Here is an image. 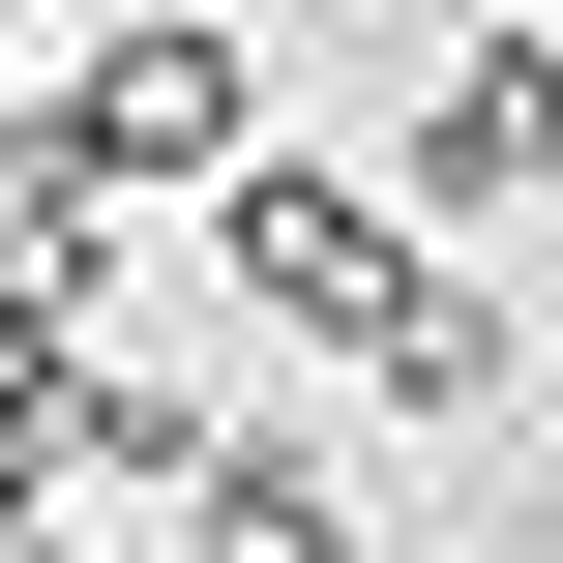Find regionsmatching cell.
<instances>
[{
  "mask_svg": "<svg viewBox=\"0 0 563 563\" xmlns=\"http://www.w3.org/2000/svg\"><path fill=\"white\" fill-rule=\"evenodd\" d=\"M238 148H267V30L238 0H119V30H59V89H0V178H89V208H178Z\"/></svg>",
  "mask_w": 563,
  "mask_h": 563,
  "instance_id": "6da1fadb",
  "label": "cell"
},
{
  "mask_svg": "<svg viewBox=\"0 0 563 563\" xmlns=\"http://www.w3.org/2000/svg\"><path fill=\"white\" fill-rule=\"evenodd\" d=\"M178 208H208V297H238L267 356H356V327L416 297V208L327 178V148H238V178H178Z\"/></svg>",
  "mask_w": 563,
  "mask_h": 563,
  "instance_id": "7a4b0ae2",
  "label": "cell"
},
{
  "mask_svg": "<svg viewBox=\"0 0 563 563\" xmlns=\"http://www.w3.org/2000/svg\"><path fill=\"white\" fill-rule=\"evenodd\" d=\"M386 208H416V238H534V208H563V30H445Z\"/></svg>",
  "mask_w": 563,
  "mask_h": 563,
  "instance_id": "3957f363",
  "label": "cell"
},
{
  "mask_svg": "<svg viewBox=\"0 0 563 563\" xmlns=\"http://www.w3.org/2000/svg\"><path fill=\"white\" fill-rule=\"evenodd\" d=\"M327 386H386L416 445H505V416H534V297H475V238H416V297H386Z\"/></svg>",
  "mask_w": 563,
  "mask_h": 563,
  "instance_id": "277c9868",
  "label": "cell"
},
{
  "mask_svg": "<svg viewBox=\"0 0 563 563\" xmlns=\"http://www.w3.org/2000/svg\"><path fill=\"white\" fill-rule=\"evenodd\" d=\"M178 563H386V505H356L297 416H208V445H178Z\"/></svg>",
  "mask_w": 563,
  "mask_h": 563,
  "instance_id": "5b68a950",
  "label": "cell"
},
{
  "mask_svg": "<svg viewBox=\"0 0 563 563\" xmlns=\"http://www.w3.org/2000/svg\"><path fill=\"white\" fill-rule=\"evenodd\" d=\"M30 59H59V0H0V89H30Z\"/></svg>",
  "mask_w": 563,
  "mask_h": 563,
  "instance_id": "8992f818",
  "label": "cell"
},
{
  "mask_svg": "<svg viewBox=\"0 0 563 563\" xmlns=\"http://www.w3.org/2000/svg\"><path fill=\"white\" fill-rule=\"evenodd\" d=\"M0 563H89V534H59V505H0Z\"/></svg>",
  "mask_w": 563,
  "mask_h": 563,
  "instance_id": "52a82bcc",
  "label": "cell"
}]
</instances>
